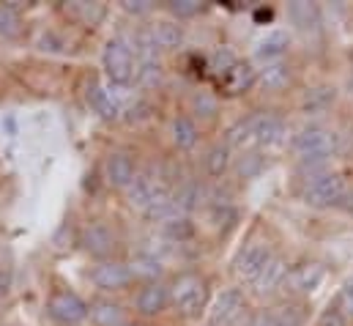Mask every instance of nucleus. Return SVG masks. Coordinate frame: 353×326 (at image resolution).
<instances>
[{
  "instance_id": "44",
  "label": "nucleus",
  "mask_w": 353,
  "mask_h": 326,
  "mask_svg": "<svg viewBox=\"0 0 353 326\" xmlns=\"http://www.w3.org/2000/svg\"><path fill=\"white\" fill-rule=\"evenodd\" d=\"M351 61H353V55H351Z\"/></svg>"
},
{
  "instance_id": "1",
  "label": "nucleus",
  "mask_w": 353,
  "mask_h": 326,
  "mask_svg": "<svg viewBox=\"0 0 353 326\" xmlns=\"http://www.w3.org/2000/svg\"><path fill=\"white\" fill-rule=\"evenodd\" d=\"M170 305L178 316L197 318L208 305V280L200 271H181L170 282Z\"/></svg>"
},
{
  "instance_id": "27",
  "label": "nucleus",
  "mask_w": 353,
  "mask_h": 326,
  "mask_svg": "<svg viewBox=\"0 0 353 326\" xmlns=\"http://www.w3.org/2000/svg\"><path fill=\"white\" fill-rule=\"evenodd\" d=\"M151 33H154L159 50L170 52V50H178L183 44V30H181V25L176 19H159L157 25H151Z\"/></svg>"
},
{
  "instance_id": "38",
  "label": "nucleus",
  "mask_w": 353,
  "mask_h": 326,
  "mask_svg": "<svg viewBox=\"0 0 353 326\" xmlns=\"http://www.w3.org/2000/svg\"><path fill=\"white\" fill-rule=\"evenodd\" d=\"M318 326H348L345 313L337 307V305H329L321 316H318Z\"/></svg>"
},
{
  "instance_id": "18",
  "label": "nucleus",
  "mask_w": 353,
  "mask_h": 326,
  "mask_svg": "<svg viewBox=\"0 0 353 326\" xmlns=\"http://www.w3.org/2000/svg\"><path fill=\"white\" fill-rule=\"evenodd\" d=\"M288 47H290V36L285 30H271V33H265L263 39L258 41L255 61H261L263 66L276 64V61H282V55L288 52Z\"/></svg>"
},
{
  "instance_id": "4",
  "label": "nucleus",
  "mask_w": 353,
  "mask_h": 326,
  "mask_svg": "<svg viewBox=\"0 0 353 326\" xmlns=\"http://www.w3.org/2000/svg\"><path fill=\"white\" fill-rule=\"evenodd\" d=\"M348 195V184L340 173H315L301 189V200L312 209H329L340 206Z\"/></svg>"
},
{
  "instance_id": "23",
  "label": "nucleus",
  "mask_w": 353,
  "mask_h": 326,
  "mask_svg": "<svg viewBox=\"0 0 353 326\" xmlns=\"http://www.w3.org/2000/svg\"><path fill=\"white\" fill-rule=\"evenodd\" d=\"M129 271H132V280H140L145 285V282H159L165 269H162V260L157 255L143 252V255H134L129 260Z\"/></svg>"
},
{
  "instance_id": "31",
  "label": "nucleus",
  "mask_w": 353,
  "mask_h": 326,
  "mask_svg": "<svg viewBox=\"0 0 353 326\" xmlns=\"http://www.w3.org/2000/svg\"><path fill=\"white\" fill-rule=\"evenodd\" d=\"M334 102V88H312L304 96V113H323Z\"/></svg>"
},
{
  "instance_id": "14",
  "label": "nucleus",
  "mask_w": 353,
  "mask_h": 326,
  "mask_svg": "<svg viewBox=\"0 0 353 326\" xmlns=\"http://www.w3.org/2000/svg\"><path fill=\"white\" fill-rule=\"evenodd\" d=\"M85 102H88V107L101 118V121H115V118H121V104H118V99H115L110 90H104V85L99 80H93V77L85 82Z\"/></svg>"
},
{
  "instance_id": "34",
  "label": "nucleus",
  "mask_w": 353,
  "mask_h": 326,
  "mask_svg": "<svg viewBox=\"0 0 353 326\" xmlns=\"http://www.w3.org/2000/svg\"><path fill=\"white\" fill-rule=\"evenodd\" d=\"M189 104H192V113L200 115V118H214L216 115V99L208 90H194Z\"/></svg>"
},
{
  "instance_id": "32",
  "label": "nucleus",
  "mask_w": 353,
  "mask_h": 326,
  "mask_svg": "<svg viewBox=\"0 0 353 326\" xmlns=\"http://www.w3.org/2000/svg\"><path fill=\"white\" fill-rule=\"evenodd\" d=\"M22 33V17L14 6H0V36L3 39H17Z\"/></svg>"
},
{
  "instance_id": "26",
  "label": "nucleus",
  "mask_w": 353,
  "mask_h": 326,
  "mask_svg": "<svg viewBox=\"0 0 353 326\" xmlns=\"http://www.w3.org/2000/svg\"><path fill=\"white\" fill-rule=\"evenodd\" d=\"M203 170L208 178H222L228 170H230V146L228 143H214L208 151H205V160H203Z\"/></svg>"
},
{
  "instance_id": "29",
  "label": "nucleus",
  "mask_w": 353,
  "mask_h": 326,
  "mask_svg": "<svg viewBox=\"0 0 353 326\" xmlns=\"http://www.w3.org/2000/svg\"><path fill=\"white\" fill-rule=\"evenodd\" d=\"M236 66H239V55H236L233 47H216V50L211 52V58H208V69H211L219 80H225Z\"/></svg>"
},
{
  "instance_id": "3",
  "label": "nucleus",
  "mask_w": 353,
  "mask_h": 326,
  "mask_svg": "<svg viewBox=\"0 0 353 326\" xmlns=\"http://www.w3.org/2000/svg\"><path fill=\"white\" fill-rule=\"evenodd\" d=\"M101 69L107 75L110 85L115 88H129L137 75V61H134V50L123 36H115L104 44L101 52Z\"/></svg>"
},
{
  "instance_id": "42",
  "label": "nucleus",
  "mask_w": 353,
  "mask_h": 326,
  "mask_svg": "<svg viewBox=\"0 0 353 326\" xmlns=\"http://www.w3.org/2000/svg\"><path fill=\"white\" fill-rule=\"evenodd\" d=\"M340 206H345V209H348V211L353 214V192H348V195H345V200H343Z\"/></svg>"
},
{
  "instance_id": "21",
  "label": "nucleus",
  "mask_w": 353,
  "mask_h": 326,
  "mask_svg": "<svg viewBox=\"0 0 353 326\" xmlns=\"http://www.w3.org/2000/svg\"><path fill=\"white\" fill-rule=\"evenodd\" d=\"M293 82V72L288 64L276 61V64H268L258 72V85L263 88L265 93H282L288 90V85Z\"/></svg>"
},
{
  "instance_id": "41",
  "label": "nucleus",
  "mask_w": 353,
  "mask_h": 326,
  "mask_svg": "<svg viewBox=\"0 0 353 326\" xmlns=\"http://www.w3.org/2000/svg\"><path fill=\"white\" fill-rule=\"evenodd\" d=\"M14 288V269L11 266H0V299H6Z\"/></svg>"
},
{
  "instance_id": "2",
  "label": "nucleus",
  "mask_w": 353,
  "mask_h": 326,
  "mask_svg": "<svg viewBox=\"0 0 353 326\" xmlns=\"http://www.w3.org/2000/svg\"><path fill=\"white\" fill-rule=\"evenodd\" d=\"M337 148V137L332 129L326 126H318V124H310L304 129H299L290 140V151L304 167H315V164H323Z\"/></svg>"
},
{
  "instance_id": "37",
  "label": "nucleus",
  "mask_w": 353,
  "mask_h": 326,
  "mask_svg": "<svg viewBox=\"0 0 353 326\" xmlns=\"http://www.w3.org/2000/svg\"><path fill=\"white\" fill-rule=\"evenodd\" d=\"M69 11H72V14H77V17H85V22H90V25H93V22H99V19L104 17V8H101L99 3H90V6L88 3H74Z\"/></svg>"
},
{
  "instance_id": "35",
  "label": "nucleus",
  "mask_w": 353,
  "mask_h": 326,
  "mask_svg": "<svg viewBox=\"0 0 353 326\" xmlns=\"http://www.w3.org/2000/svg\"><path fill=\"white\" fill-rule=\"evenodd\" d=\"M168 8H170V14L176 19H192V17H197L203 11V3L200 0H173Z\"/></svg>"
},
{
  "instance_id": "22",
  "label": "nucleus",
  "mask_w": 353,
  "mask_h": 326,
  "mask_svg": "<svg viewBox=\"0 0 353 326\" xmlns=\"http://www.w3.org/2000/svg\"><path fill=\"white\" fill-rule=\"evenodd\" d=\"M170 137H173V146L178 151H192L200 140V129L194 124V118L189 115H176L173 124H170Z\"/></svg>"
},
{
  "instance_id": "9",
  "label": "nucleus",
  "mask_w": 353,
  "mask_h": 326,
  "mask_svg": "<svg viewBox=\"0 0 353 326\" xmlns=\"http://www.w3.org/2000/svg\"><path fill=\"white\" fill-rule=\"evenodd\" d=\"M118 247V233L112 231V225H107L104 220H93L83 231V249L99 258V260H110V255Z\"/></svg>"
},
{
  "instance_id": "17",
  "label": "nucleus",
  "mask_w": 353,
  "mask_h": 326,
  "mask_svg": "<svg viewBox=\"0 0 353 326\" xmlns=\"http://www.w3.org/2000/svg\"><path fill=\"white\" fill-rule=\"evenodd\" d=\"M205 198H208V192L203 189V184L197 178H183L176 189H173V203H176L181 217H189Z\"/></svg>"
},
{
  "instance_id": "20",
  "label": "nucleus",
  "mask_w": 353,
  "mask_h": 326,
  "mask_svg": "<svg viewBox=\"0 0 353 326\" xmlns=\"http://www.w3.org/2000/svg\"><path fill=\"white\" fill-rule=\"evenodd\" d=\"M288 271H290V263L279 255H274V260L265 266V271L252 282L258 294H274L276 288H285V280H288Z\"/></svg>"
},
{
  "instance_id": "7",
  "label": "nucleus",
  "mask_w": 353,
  "mask_h": 326,
  "mask_svg": "<svg viewBox=\"0 0 353 326\" xmlns=\"http://www.w3.org/2000/svg\"><path fill=\"white\" fill-rule=\"evenodd\" d=\"M88 280L104 294H115V291H123L129 288L134 280H132V271H129V263L123 260H99L93 269L88 271Z\"/></svg>"
},
{
  "instance_id": "12",
  "label": "nucleus",
  "mask_w": 353,
  "mask_h": 326,
  "mask_svg": "<svg viewBox=\"0 0 353 326\" xmlns=\"http://www.w3.org/2000/svg\"><path fill=\"white\" fill-rule=\"evenodd\" d=\"M170 305V285H165L162 280L159 282H145L140 285L137 296H134V307L143 318H157L168 310Z\"/></svg>"
},
{
  "instance_id": "36",
  "label": "nucleus",
  "mask_w": 353,
  "mask_h": 326,
  "mask_svg": "<svg viewBox=\"0 0 353 326\" xmlns=\"http://www.w3.org/2000/svg\"><path fill=\"white\" fill-rule=\"evenodd\" d=\"M263 167H265V160L261 157V154H255V151H252V154H244V157H241V162H239V173H241L244 178H255Z\"/></svg>"
},
{
  "instance_id": "5",
  "label": "nucleus",
  "mask_w": 353,
  "mask_h": 326,
  "mask_svg": "<svg viewBox=\"0 0 353 326\" xmlns=\"http://www.w3.org/2000/svg\"><path fill=\"white\" fill-rule=\"evenodd\" d=\"M274 260V247L268 239H252L239 249V255L233 258V274L241 282H255L265 271V266Z\"/></svg>"
},
{
  "instance_id": "16",
  "label": "nucleus",
  "mask_w": 353,
  "mask_h": 326,
  "mask_svg": "<svg viewBox=\"0 0 353 326\" xmlns=\"http://www.w3.org/2000/svg\"><path fill=\"white\" fill-rule=\"evenodd\" d=\"M250 326H304V310L299 305H276V307H265L252 316Z\"/></svg>"
},
{
  "instance_id": "10",
  "label": "nucleus",
  "mask_w": 353,
  "mask_h": 326,
  "mask_svg": "<svg viewBox=\"0 0 353 326\" xmlns=\"http://www.w3.org/2000/svg\"><path fill=\"white\" fill-rule=\"evenodd\" d=\"M323 280H326V266L318 260H304L299 266H290L285 288L290 294H315Z\"/></svg>"
},
{
  "instance_id": "25",
  "label": "nucleus",
  "mask_w": 353,
  "mask_h": 326,
  "mask_svg": "<svg viewBox=\"0 0 353 326\" xmlns=\"http://www.w3.org/2000/svg\"><path fill=\"white\" fill-rule=\"evenodd\" d=\"M225 85V90L228 93H233V96H239V93H247L250 88H255L258 85V72H255V66L252 64H244V61H239V66L222 80Z\"/></svg>"
},
{
  "instance_id": "13",
  "label": "nucleus",
  "mask_w": 353,
  "mask_h": 326,
  "mask_svg": "<svg viewBox=\"0 0 353 326\" xmlns=\"http://www.w3.org/2000/svg\"><path fill=\"white\" fill-rule=\"evenodd\" d=\"M137 173H140V170H137V164H134V157L126 154V151H112V154L107 157V162H104V178H107V184L115 186V189H129V186L134 184Z\"/></svg>"
},
{
  "instance_id": "6",
  "label": "nucleus",
  "mask_w": 353,
  "mask_h": 326,
  "mask_svg": "<svg viewBox=\"0 0 353 326\" xmlns=\"http://www.w3.org/2000/svg\"><path fill=\"white\" fill-rule=\"evenodd\" d=\"M47 313L61 326H80L90 316V305L74 291H52L47 299Z\"/></svg>"
},
{
  "instance_id": "28",
  "label": "nucleus",
  "mask_w": 353,
  "mask_h": 326,
  "mask_svg": "<svg viewBox=\"0 0 353 326\" xmlns=\"http://www.w3.org/2000/svg\"><path fill=\"white\" fill-rule=\"evenodd\" d=\"M225 143L230 148H244V146H255V115H247L241 121H236L230 129H228V137Z\"/></svg>"
},
{
  "instance_id": "33",
  "label": "nucleus",
  "mask_w": 353,
  "mask_h": 326,
  "mask_svg": "<svg viewBox=\"0 0 353 326\" xmlns=\"http://www.w3.org/2000/svg\"><path fill=\"white\" fill-rule=\"evenodd\" d=\"M134 80L140 82L145 90L159 88V85H162V61H159V64H137Z\"/></svg>"
},
{
  "instance_id": "39",
  "label": "nucleus",
  "mask_w": 353,
  "mask_h": 326,
  "mask_svg": "<svg viewBox=\"0 0 353 326\" xmlns=\"http://www.w3.org/2000/svg\"><path fill=\"white\" fill-rule=\"evenodd\" d=\"M337 307L345 313V316H353V277L343 282L340 294H337Z\"/></svg>"
},
{
  "instance_id": "11",
  "label": "nucleus",
  "mask_w": 353,
  "mask_h": 326,
  "mask_svg": "<svg viewBox=\"0 0 353 326\" xmlns=\"http://www.w3.org/2000/svg\"><path fill=\"white\" fill-rule=\"evenodd\" d=\"M247 310V296L241 288H225L214 307H211V326H230L236 324Z\"/></svg>"
},
{
  "instance_id": "19",
  "label": "nucleus",
  "mask_w": 353,
  "mask_h": 326,
  "mask_svg": "<svg viewBox=\"0 0 353 326\" xmlns=\"http://www.w3.org/2000/svg\"><path fill=\"white\" fill-rule=\"evenodd\" d=\"M288 19L301 30V33H318L321 30V8L307 0L288 3Z\"/></svg>"
},
{
  "instance_id": "30",
  "label": "nucleus",
  "mask_w": 353,
  "mask_h": 326,
  "mask_svg": "<svg viewBox=\"0 0 353 326\" xmlns=\"http://www.w3.org/2000/svg\"><path fill=\"white\" fill-rule=\"evenodd\" d=\"M162 233H165V239H170L176 245H186L194 239V225L189 217H173L162 225Z\"/></svg>"
},
{
  "instance_id": "15",
  "label": "nucleus",
  "mask_w": 353,
  "mask_h": 326,
  "mask_svg": "<svg viewBox=\"0 0 353 326\" xmlns=\"http://www.w3.org/2000/svg\"><path fill=\"white\" fill-rule=\"evenodd\" d=\"M288 124L274 115V113H255V146L261 148H274L285 140Z\"/></svg>"
},
{
  "instance_id": "8",
  "label": "nucleus",
  "mask_w": 353,
  "mask_h": 326,
  "mask_svg": "<svg viewBox=\"0 0 353 326\" xmlns=\"http://www.w3.org/2000/svg\"><path fill=\"white\" fill-rule=\"evenodd\" d=\"M165 192H170V186L165 184V178L145 170V173H137L134 184L126 189V200H129L132 209H137V211L143 214V211H145L159 195H165Z\"/></svg>"
},
{
  "instance_id": "43",
  "label": "nucleus",
  "mask_w": 353,
  "mask_h": 326,
  "mask_svg": "<svg viewBox=\"0 0 353 326\" xmlns=\"http://www.w3.org/2000/svg\"><path fill=\"white\" fill-rule=\"evenodd\" d=\"M123 326H140V324H129V321H126V324H123Z\"/></svg>"
},
{
  "instance_id": "40",
  "label": "nucleus",
  "mask_w": 353,
  "mask_h": 326,
  "mask_svg": "<svg viewBox=\"0 0 353 326\" xmlns=\"http://www.w3.org/2000/svg\"><path fill=\"white\" fill-rule=\"evenodd\" d=\"M121 8H123L126 14L140 17V14H148V11L154 8V3H151V0H123V3H121Z\"/></svg>"
},
{
  "instance_id": "24",
  "label": "nucleus",
  "mask_w": 353,
  "mask_h": 326,
  "mask_svg": "<svg viewBox=\"0 0 353 326\" xmlns=\"http://www.w3.org/2000/svg\"><path fill=\"white\" fill-rule=\"evenodd\" d=\"M90 321L93 326H123V307L112 299H96L90 302Z\"/></svg>"
}]
</instances>
